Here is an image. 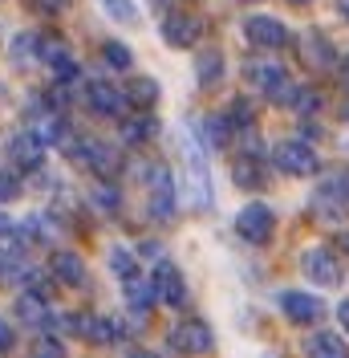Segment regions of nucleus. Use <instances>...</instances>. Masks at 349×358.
<instances>
[{
    "label": "nucleus",
    "mask_w": 349,
    "mask_h": 358,
    "mask_svg": "<svg viewBox=\"0 0 349 358\" xmlns=\"http://www.w3.org/2000/svg\"><path fill=\"white\" fill-rule=\"evenodd\" d=\"M248 78L264 90L268 102H297V94H301V90L292 86V78L281 66H272V62H252L248 66Z\"/></svg>",
    "instance_id": "f257e3e1"
},
{
    "label": "nucleus",
    "mask_w": 349,
    "mask_h": 358,
    "mask_svg": "<svg viewBox=\"0 0 349 358\" xmlns=\"http://www.w3.org/2000/svg\"><path fill=\"white\" fill-rule=\"evenodd\" d=\"M236 232H240L248 245H268L272 232H276V216H272V208H268V203H248V208H240V216H236Z\"/></svg>",
    "instance_id": "f03ea898"
},
{
    "label": "nucleus",
    "mask_w": 349,
    "mask_h": 358,
    "mask_svg": "<svg viewBox=\"0 0 349 358\" xmlns=\"http://www.w3.org/2000/svg\"><path fill=\"white\" fill-rule=\"evenodd\" d=\"M272 163L281 167L284 176H313L317 171V151L301 143V138H288V143H276V151H272Z\"/></svg>",
    "instance_id": "7ed1b4c3"
},
{
    "label": "nucleus",
    "mask_w": 349,
    "mask_h": 358,
    "mask_svg": "<svg viewBox=\"0 0 349 358\" xmlns=\"http://www.w3.org/2000/svg\"><path fill=\"white\" fill-rule=\"evenodd\" d=\"M187 200H191V208H207L211 203V192H207V163H203V143H195V138H187Z\"/></svg>",
    "instance_id": "20e7f679"
},
{
    "label": "nucleus",
    "mask_w": 349,
    "mask_h": 358,
    "mask_svg": "<svg viewBox=\"0 0 349 358\" xmlns=\"http://www.w3.org/2000/svg\"><path fill=\"white\" fill-rule=\"evenodd\" d=\"M171 342L174 350H183V355H211V346H216V338H211V326L207 322H199V317H183L179 326L171 330Z\"/></svg>",
    "instance_id": "39448f33"
},
{
    "label": "nucleus",
    "mask_w": 349,
    "mask_h": 358,
    "mask_svg": "<svg viewBox=\"0 0 349 358\" xmlns=\"http://www.w3.org/2000/svg\"><path fill=\"white\" fill-rule=\"evenodd\" d=\"M147 212L163 224L174 216V183L167 176V167H151V179H147Z\"/></svg>",
    "instance_id": "423d86ee"
},
{
    "label": "nucleus",
    "mask_w": 349,
    "mask_h": 358,
    "mask_svg": "<svg viewBox=\"0 0 349 358\" xmlns=\"http://www.w3.org/2000/svg\"><path fill=\"white\" fill-rule=\"evenodd\" d=\"M86 102L94 114H102V118H131L126 106H131V98L126 94H118L114 82H89L86 86Z\"/></svg>",
    "instance_id": "0eeeda50"
},
{
    "label": "nucleus",
    "mask_w": 349,
    "mask_h": 358,
    "mask_svg": "<svg viewBox=\"0 0 349 358\" xmlns=\"http://www.w3.org/2000/svg\"><path fill=\"white\" fill-rule=\"evenodd\" d=\"M244 37L256 45V49H281V45L288 41V29H284L276 17L256 13V17H248V21H244Z\"/></svg>",
    "instance_id": "6e6552de"
},
{
    "label": "nucleus",
    "mask_w": 349,
    "mask_h": 358,
    "mask_svg": "<svg viewBox=\"0 0 349 358\" xmlns=\"http://www.w3.org/2000/svg\"><path fill=\"white\" fill-rule=\"evenodd\" d=\"M281 310H284L288 322H297V326H313V322L325 313V306H321V297H313V293L288 289V293H281Z\"/></svg>",
    "instance_id": "1a4fd4ad"
},
{
    "label": "nucleus",
    "mask_w": 349,
    "mask_h": 358,
    "mask_svg": "<svg viewBox=\"0 0 349 358\" xmlns=\"http://www.w3.org/2000/svg\"><path fill=\"white\" fill-rule=\"evenodd\" d=\"M301 268H305V277H313L321 289L341 281V265H337V257L329 248H309L305 257H301Z\"/></svg>",
    "instance_id": "9d476101"
},
{
    "label": "nucleus",
    "mask_w": 349,
    "mask_h": 358,
    "mask_svg": "<svg viewBox=\"0 0 349 358\" xmlns=\"http://www.w3.org/2000/svg\"><path fill=\"white\" fill-rule=\"evenodd\" d=\"M163 37H167V45H174V49H191V45L203 37V21H199V17H187V13H171V17L163 21Z\"/></svg>",
    "instance_id": "9b49d317"
},
{
    "label": "nucleus",
    "mask_w": 349,
    "mask_h": 358,
    "mask_svg": "<svg viewBox=\"0 0 349 358\" xmlns=\"http://www.w3.org/2000/svg\"><path fill=\"white\" fill-rule=\"evenodd\" d=\"M151 277H154V289H158V301H163V306H171V310H179V306H183V297H187V289H183V273H179L171 261H163Z\"/></svg>",
    "instance_id": "f8f14e48"
},
{
    "label": "nucleus",
    "mask_w": 349,
    "mask_h": 358,
    "mask_svg": "<svg viewBox=\"0 0 349 358\" xmlns=\"http://www.w3.org/2000/svg\"><path fill=\"white\" fill-rule=\"evenodd\" d=\"M8 155H13V163H17L21 171H33V167H41V159H45V143L33 131H21L17 138H13Z\"/></svg>",
    "instance_id": "ddd939ff"
},
{
    "label": "nucleus",
    "mask_w": 349,
    "mask_h": 358,
    "mask_svg": "<svg viewBox=\"0 0 349 358\" xmlns=\"http://www.w3.org/2000/svg\"><path fill=\"white\" fill-rule=\"evenodd\" d=\"M126 285V306L134 313H147L158 301V289H154V277H142V273H134L131 281H122Z\"/></svg>",
    "instance_id": "4468645a"
},
{
    "label": "nucleus",
    "mask_w": 349,
    "mask_h": 358,
    "mask_svg": "<svg viewBox=\"0 0 349 358\" xmlns=\"http://www.w3.org/2000/svg\"><path fill=\"white\" fill-rule=\"evenodd\" d=\"M49 268H53V277H57L61 285H69V289L86 285V265H82V257H73V252H53Z\"/></svg>",
    "instance_id": "2eb2a0df"
},
{
    "label": "nucleus",
    "mask_w": 349,
    "mask_h": 358,
    "mask_svg": "<svg viewBox=\"0 0 349 358\" xmlns=\"http://www.w3.org/2000/svg\"><path fill=\"white\" fill-rule=\"evenodd\" d=\"M82 163H89V171H98L102 179L118 176V147H110V143H86Z\"/></svg>",
    "instance_id": "dca6fc26"
},
{
    "label": "nucleus",
    "mask_w": 349,
    "mask_h": 358,
    "mask_svg": "<svg viewBox=\"0 0 349 358\" xmlns=\"http://www.w3.org/2000/svg\"><path fill=\"white\" fill-rule=\"evenodd\" d=\"M305 355L309 358H349V346H346V338L321 330V334H313L305 342Z\"/></svg>",
    "instance_id": "f3484780"
},
{
    "label": "nucleus",
    "mask_w": 349,
    "mask_h": 358,
    "mask_svg": "<svg viewBox=\"0 0 349 358\" xmlns=\"http://www.w3.org/2000/svg\"><path fill=\"white\" fill-rule=\"evenodd\" d=\"M219 78H223V57H219V49H203L199 62H195V82L203 90H211Z\"/></svg>",
    "instance_id": "a211bd4d"
},
{
    "label": "nucleus",
    "mask_w": 349,
    "mask_h": 358,
    "mask_svg": "<svg viewBox=\"0 0 349 358\" xmlns=\"http://www.w3.org/2000/svg\"><path fill=\"white\" fill-rule=\"evenodd\" d=\"M73 326H77L94 346H110V342L118 338V326H114L110 317H82V322H73Z\"/></svg>",
    "instance_id": "6ab92c4d"
},
{
    "label": "nucleus",
    "mask_w": 349,
    "mask_h": 358,
    "mask_svg": "<svg viewBox=\"0 0 349 358\" xmlns=\"http://www.w3.org/2000/svg\"><path fill=\"white\" fill-rule=\"evenodd\" d=\"M126 98H131V106H138V110H151L154 102H158V82L134 78V82H126Z\"/></svg>",
    "instance_id": "aec40b11"
},
{
    "label": "nucleus",
    "mask_w": 349,
    "mask_h": 358,
    "mask_svg": "<svg viewBox=\"0 0 349 358\" xmlns=\"http://www.w3.org/2000/svg\"><path fill=\"white\" fill-rule=\"evenodd\" d=\"M199 131H203V147L219 151V147H228V134H232V118H203V122H199Z\"/></svg>",
    "instance_id": "412c9836"
},
{
    "label": "nucleus",
    "mask_w": 349,
    "mask_h": 358,
    "mask_svg": "<svg viewBox=\"0 0 349 358\" xmlns=\"http://www.w3.org/2000/svg\"><path fill=\"white\" fill-rule=\"evenodd\" d=\"M232 179H236L240 187H252V192H256V187H264V183H268V179H264V171H260V163H256V159H236V163H232Z\"/></svg>",
    "instance_id": "4be33fe9"
},
{
    "label": "nucleus",
    "mask_w": 349,
    "mask_h": 358,
    "mask_svg": "<svg viewBox=\"0 0 349 358\" xmlns=\"http://www.w3.org/2000/svg\"><path fill=\"white\" fill-rule=\"evenodd\" d=\"M21 252H24V241H4L0 245V281H13L21 273Z\"/></svg>",
    "instance_id": "5701e85b"
},
{
    "label": "nucleus",
    "mask_w": 349,
    "mask_h": 358,
    "mask_svg": "<svg viewBox=\"0 0 349 358\" xmlns=\"http://www.w3.org/2000/svg\"><path fill=\"white\" fill-rule=\"evenodd\" d=\"M301 45H305V62H309V66L321 69V66L333 62V49H329V41L321 37V33H305V41H301Z\"/></svg>",
    "instance_id": "b1692460"
},
{
    "label": "nucleus",
    "mask_w": 349,
    "mask_h": 358,
    "mask_svg": "<svg viewBox=\"0 0 349 358\" xmlns=\"http://www.w3.org/2000/svg\"><path fill=\"white\" fill-rule=\"evenodd\" d=\"M17 313H21V322H29V326L45 322V297H41L37 289L21 293V301H17Z\"/></svg>",
    "instance_id": "393cba45"
},
{
    "label": "nucleus",
    "mask_w": 349,
    "mask_h": 358,
    "mask_svg": "<svg viewBox=\"0 0 349 358\" xmlns=\"http://www.w3.org/2000/svg\"><path fill=\"white\" fill-rule=\"evenodd\" d=\"M158 131V122H154L151 114H142V118H122V138L126 143H142V138H151Z\"/></svg>",
    "instance_id": "a878e982"
},
{
    "label": "nucleus",
    "mask_w": 349,
    "mask_h": 358,
    "mask_svg": "<svg viewBox=\"0 0 349 358\" xmlns=\"http://www.w3.org/2000/svg\"><path fill=\"white\" fill-rule=\"evenodd\" d=\"M37 57H41L45 66H53V69H61L69 62V53H66V41L61 37H45L41 49H37Z\"/></svg>",
    "instance_id": "bb28decb"
},
{
    "label": "nucleus",
    "mask_w": 349,
    "mask_h": 358,
    "mask_svg": "<svg viewBox=\"0 0 349 358\" xmlns=\"http://www.w3.org/2000/svg\"><path fill=\"white\" fill-rule=\"evenodd\" d=\"M110 268H114L122 281H131L134 273H138V265H134V252H126V248H114V252H110Z\"/></svg>",
    "instance_id": "cd10ccee"
},
{
    "label": "nucleus",
    "mask_w": 349,
    "mask_h": 358,
    "mask_svg": "<svg viewBox=\"0 0 349 358\" xmlns=\"http://www.w3.org/2000/svg\"><path fill=\"white\" fill-rule=\"evenodd\" d=\"M102 57H106L114 69H131V62H134L131 49H126L122 41H106V45H102Z\"/></svg>",
    "instance_id": "c85d7f7f"
},
{
    "label": "nucleus",
    "mask_w": 349,
    "mask_h": 358,
    "mask_svg": "<svg viewBox=\"0 0 349 358\" xmlns=\"http://www.w3.org/2000/svg\"><path fill=\"white\" fill-rule=\"evenodd\" d=\"M102 8H106L114 21H122V24H134V21H138V8H134L131 0H102Z\"/></svg>",
    "instance_id": "c756f323"
},
{
    "label": "nucleus",
    "mask_w": 349,
    "mask_h": 358,
    "mask_svg": "<svg viewBox=\"0 0 349 358\" xmlns=\"http://www.w3.org/2000/svg\"><path fill=\"white\" fill-rule=\"evenodd\" d=\"M33 45H41L33 33H17L13 37V62H29L33 57Z\"/></svg>",
    "instance_id": "7c9ffc66"
},
{
    "label": "nucleus",
    "mask_w": 349,
    "mask_h": 358,
    "mask_svg": "<svg viewBox=\"0 0 349 358\" xmlns=\"http://www.w3.org/2000/svg\"><path fill=\"white\" fill-rule=\"evenodd\" d=\"M33 358H66V346L57 338H41V342H33Z\"/></svg>",
    "instance_id": "2f4dec72"
},
{
    "label": "nucleus",
    "mask_w": 349,
    "mask_h": 358,
    "mask_svg": "<svg viewBox=\"0 0 349 358\" xmlns=\"http://www.w3.org/2000/svg\"><path fill=\"white\" fill-rule=\"evenodd\" d=\"M228 118H232V127H248V122H252V106H248L244 98H236V102H232V114H228Z\"/></svg>",
    "instance_id": "473e14b6"
},
{
    "label": "nucleus",
    "mask_w": 349,
    "mask_h": 358,
    "mask_svg": "<svg viewBox=\"0 0 349 358\" xmlns=\"http://www.w3.org/2000/svg\"><path fill=\"white\" fill-rule=\"evenodd\" d=\"M13 196H21V179L0 171V200H13Z\"/></svg>",
    "instance_id": "72a5a7b5"
},
{
    "label": "nucleus",
    "mask_w": 349,
    "mask_h": 358,
    "mask_svg": "<svg viewBox=\"0 0 349 358\" xmlns=\"http://www.w3.org/2000/svg\"><path fill=\"white\" fill-rule=\"evenodd\" d=\"M292 106H297V110H301V114L317 110V106H321V94H313V90H301V94H297V102H292Z\"/></svg>",
    "instance_id": "f704fd0d"
},
{
    "label": "nucleus",
    "mask_w": 349,
    "mask_h": 358,
    "mask_svg": "<svg viewBox=\"0 0 349 358\" xmlns=\"http://www.w3.org/2000/svg\"><path fill=\"white\" fill-rule=\"evenodd\" d=\"M29 4H33L37 13H45V17H53V13H61V8H66L69 0H29Z\"/></svg>",
    "instance_id": "c9c22d12"
},
{
    "label": "nucleus",
    "mask_w": 349,
    "mask_h": 358,
    "mask_svg": "<svg viewBox=\"0 0 349 358\" xmlns=\"http://www.w3.org/2000/svg\"><path fill=\"white\" fill-rule=\"evenodd\" d=\"M0 350H13V326L0 317Z\"/></svg>",
    "instance_id": "e433bc0d"
},
{
    "label": "nucleus",
    "mask_w": 349,
    "mask_h": 358,
    "mask_svg": "<svg viewBox=\"0 0 349 358\" xmlns=\"http://www.w3.org/2000/svg\"><path fill=\"white\" fill-rule=\"evenodd\" d=\"M337 322H341V330L349 334V301H341V306H337Z\"/></svg>",
    "instance_id": "4c0bfd02"
},
{
    "label": "nucleus",
    "mask_w": 349,
    "mask_h": 358,
    "mask_svg": "<svg viewBox=\"0 0 349 358\" xmlns=\"http://www.w3.org/2000/svg\"><path fill=\"white\" fill-rule=\"evenodd\" d=\"M98 203H102V208H118V196H114V192H98Z\"/></svg>",
    "instance_id": "58836bf2"
},
{
    "label": "nucleus",
    "mask_w": 349,
    "mask_h": 358,
    "mask_svg": "<svg viewBox=\"0 0 349 358\" xmlns=\"http://www.w3.org/2000/svg\"><path fill=\"white\" fill-rule=\"evenodd\" d=\"M8 232H13V224H8V216H4V212H0V236H8Z\"/></svg>",
    "instance_id": "ea45409f"
},
{
    "label": "nucleus",
    "mask_w": 349,
    "mask_h": 358,
    "mask_svg": "<svg viewBox=\"0 0 349 358\" xmlns=\"http://www.w3.org/2000/svg\"><path fill=\"white\" fill-rule=\"evenodd\" d=\"M131 358H158V355H151V350H134Z\"/></svg>",
    "instance_id": "a19ab883"
},
{
    "label": "nucleus",
    "mask_w": 349,
    "mask_h": 358,
    "mask_svg": "<svg viewBox=\"0 0 349 358\" xmlns=\"http://www.w3.org/2000/svg\"><path fill=\"white\" fill-rule=\"evenodd\" d=\"M341 245H346V252H349V232H346V241H341Z\"/></svg>",
    "instance_id": "79ce46f5"
},
{
    "label": "nucleus",
    "mask_w": 349,
    "mask_h": 358,
    "mask_svg": "<svg viewBox=\"0 0 349 358\" xmlns=\"http://www.w3.org/2000/svg\"><path fill=\"white\" fill-rule=\"evenodd\" d=\"M346 82H349V57H346Z\"/></svg>",
    "instance_id": "37998d69"
},
{
    "label": "nucleus",
    "mask_w": 349,
    "mask_h": 358,
    "mask_svg": "<svg viewBox=\"0 0 349 358\" xmlns=\"http://www.w3.org/2000/svg\"><path fill=\"white\" fill-rule=\"evenodd\" d=\"M346 122H349V102H346Z\"/></svg>",
    "instance_id": "c03bdc74"
},
{
    "label": "nucleus",
    "mask_w": 349,
    "mask_h": 358,
    "mask_svg": "<svg viewBox=\"0 0 349 358\" xmlns=\"http://www.w3.org/2000/svg\"><path fill=\"white\" fill-rule=\"evenodd\" d=\"M292 4H309V0H292Z\"/></svg>",
    "instance_id": "a18cd8bd"
},
{
    "label": "nucleus",
    "mask_w": 349,
    "mask_h": 358,
    "mask_svg": "<svg viewBox=\"0 0 349 358\" xmlns=\"http://www.w3.org/2000/svg\"><path fill=\"white\" fill-rule=\"evenodd\" d=\"M346 8H349V0H346Z\"/></svg>",
    "instance_id": "49530a36"
}]
</instances>
